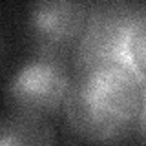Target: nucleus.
Here are the masks:
<instances>
[{
	"label": "nucleus",
	"instance_id": "f03ea898",
	"mask_svg": "<svg viewBox=\"0 0 146 146\" xmlns=\"http://www.w3.org/2000/svg\"><path fill=\"white\" fill-rule=\"evenodd\" d=\"M144 11L146 6L131 0H99L90 9L88 24L79 40L77 68L88 70L119 64L137 71L144 79L131 51Z\"/></svg>",
	"mask_w": 146,
	"mask_h": 146
},
{
	"label": "nucleus",
	"instance_id": "f257e3e1",
	"mask_svg": "<svg viewBox=\"0 0 146 146\" xmlns=\"http://www.w3.org/2000/svg\"><path fill=\"white\" fill-rule=\"evenodd\" d=\"M143 84L137 71L119 64L79 70L64 100L70 128L93 143L119 141L139 119Z\"/></svg>",
	"mask_w": 146,
	"mask_h": 146
},
{
	"label": "nucleus",
	"instance_id": "39448f33",
	"mask_svg": "<svg viewBox=\"0 0 146 146\" xmlns=\"http://www.w3.org/2000/svg\"><path fill=\"white\" fill-rule=\"evenodd\" d=\"M53 130L44 115L17 111L2 119L0 124V144L2 146H29L51 144Z\"/></svg>",
	"mask_w": 146,
	"mask_h": 146
},
{
	"label": "nucleus",
	"instance_id": "20e7f679",
	"mask_svg": "<svg viewBox=\"0 0 146 146\" xmlns=\"http://www.w3.org/2000/svg\"><path fill=\"white\" fill-rule=\"evenodd\" d=\"M88 15L84 0H33L27 24L38 53L58 57L82 36Z\"/></svg>",
	"mask_w": 146,
	"mask_h": 146
},
{
	"label": "nucleus",
	"instance_id": "0eeeda50",
	"mask_svg": "<svg viewBox=\"0 0 146 146\" xmlns=\"http://www.w3.org/2000/svg\"><path fill=\"white\" fill-rule=\"evenodd\" d=\"M137 124H139V133H141V137L146 141V82L143 84V100H141V110H139V119H137Z\"/></svg>",
	"mask_w": 146,
	"mask_h": 146
},
{
	"label": "nucleus",
	"instance_id": "7ed1b4c3",
	"mask_svg": "<svg viewBox=\"0 0 146 146\" xmlns=\"http://www.w3.org/2000/svg\"><path fill=\"white\" fill-rule=\"evenodd\" d=\"M71 77L58 57L42 55L18 70L7 86V99L17 111L46 115L64 106Z\"/></svg>",
	"mask_w": 146,
	"mask_h": 146
},
{
	"label": "nucleus",
	"instance_id": "423d86ee",
	"mask_svg": "<svg viewBox=\"0 0 146 146\" xmlns=\"http://www.w3.org/2000/svg\"><path fill=\"white\" fill-rule=\"evenodd\" d=\"M131 51H133V58H135L137 66H139V70L143 71V75L146 79V11H144L143 20H141V24L135 31Z\"/></svg>",
	"mask_w": 146,
	"mask_h": 146
}]
</instances>
